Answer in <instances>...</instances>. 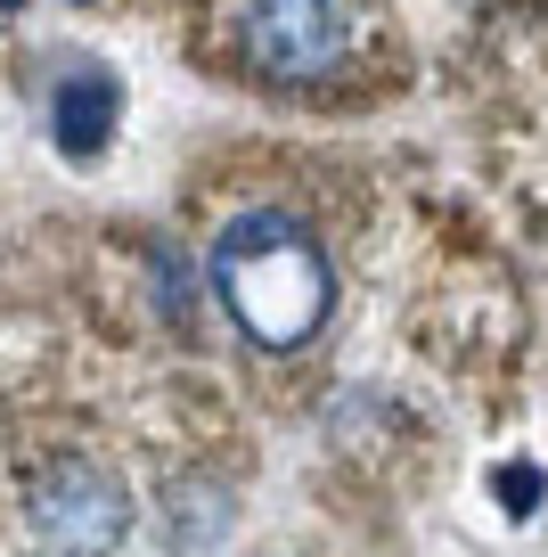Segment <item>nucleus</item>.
<instances>
[{"label":"nucleus","instance_id":"f257e3e1","mask_svg":"<svg viewBox=\"0 0 548 557\" xmlns=\"http://www.w3.org/2000/svg\"><path fill=\"white\" fill-rule=\"evenodd\" d=\"M213 287H222L238 336L262 352L311 345L327 304H336V271L295 213H238L213 246Z\"/></svg>","mask_w":548,"mask_h":557},{"label":"nucleus","instance_id":"f03ea898","mask_svg":"<svg viewBox=\"0 0 548 557\" xmlns=\"http://www.w3.org/2000/svg\"><path fill=\"white\" fill-rule=\"evenodd\" d=\"M25 517H34V541L58 557H115L132 533V492L99 459H50L25 492Z\"/></svg>","mask_w":548,"mask_h":557},{"label":"nucleus","instance_id":"7ed1b4c3","mask_svg":"<svg viewBox=\"0 0 548 557\" xmlns=\"http://www.w3.org/2000/svg\"><path fill=\"white\" fill-rule=\"evenodd\" d=\"M344 34H352L344 0H254L246 58H254L271 83H320L344 58Z\"/></svg>","mask_w":548,"mask_h":557},{"label":"nucleus","instance_id":"20e7f679","mask_svg":"<svg viewBox=\"0 0 548 557\" xmlns=\"http://www.w3.org/2000/svg\"><path fill=\"white\" fill-rule=\"evenodd\" d=\"M115 115H123V83L107 66H66V74H58L50 132H58L66 157H99V139H107V123H115Z\"/></svg>","mask_w":548,"mask_h":557},{"label":"nucleus","instance_id":"39448f33","mask_svg":"<svg viewBox=\"0 0 548 557\" xmlns=\"http://www.w3.org/2000/svg\"><path fill=\"white\" fill-rule=\"evenodd\" d=\"M229 533V492L222 484H172V541L180 549H205Z\"/></svg>","mask_w":548,"mask_h":557},{"label":"nucleus","instance_id":"423d86ee","mask_svg":"<svg viewBox=\"0 0 548 557\" xmlns=\"http://www.w3.org/2000/svg\"><path fill=\"white\" fill-rule=\"evenodd\" d=\"M491 492L515 508V517H524V508H540V468H499V475H491Z\"/></svg>","mask_w":548,"mask_h":557},{"label":"nucleus","instance_id":"0eeeda50","mask_svg":"<svg viewBox=\"0 0 548 557\" xmlns=\"http://www.w3.org/2000/svg\"><path fill=\"white\" fill-rule=\"evenodd\" d=\"M0 9H9V0H0Z\"/></svg>","mask_w":548,"mask_h":557}]
</instances>
